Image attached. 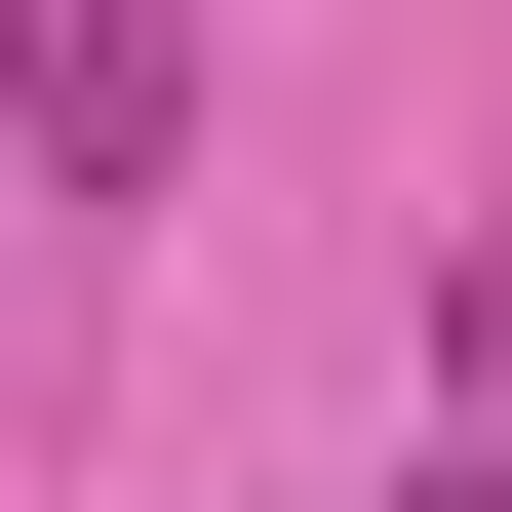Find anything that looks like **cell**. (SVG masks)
Segmentation results:
<instances>
[{
  "label": "cell",
  "instance_id": "6da1fadb",
  "mask_svg": "<svg viewBox=\"0 0 512 512\" xmlns=\"http://www.w3.org/2000/svg\"><path fill=\"white\" fill-rule=\"evenodd\" d=\"M40 79H79V0H0V119H40Z\"/></svg>",
  "mask_w": 512,
  "mask_h": 512
},
{
  "label": "cell",
  "instance_id": "7a4b0ae2",
  "mask_svg": "<svg viewBox=\"0 0 512 512\" xmlns=\"http://www.w3.org/2000/svg\"><path fill=\"white\" fill-rule=\"evenodd\" d=\"M434 512H512V434H473V473H434Z\"/></svg>",
  "mask_w": 512,
  "mask_h": 512
}]
</instances>
